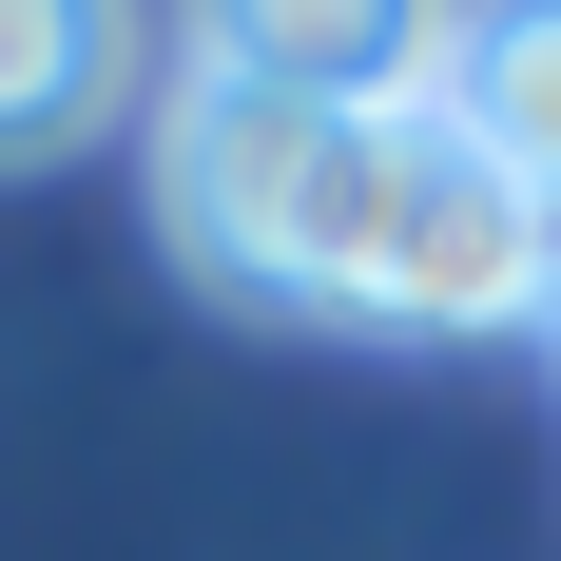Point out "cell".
<instances>
[{"label": "cell", "mask_w": 561, "mask_h": 561, "mask_svg": "<svg viewBox=\"0 0 561 561\" xmlns=\"http://www.w3.org/2000/svg\"><path fill=\"white\" fill-rule=\"evenodd\" d=\"M446 116L561 214V0H504L484 39H446Z\"/></svg>", "instance_id": "4"}, {"label": "cell", "mask_w": 561, "mask_h": 561, "mask_svg": "<svg viewBox=\"0 0 561 561\" xmlns=\"http://www.w3.org/2000/svg\"><path fill=\"white\" fill-rule=\"evenodd\" d=\"M136 98V0H0V174L78 156Z\"/></svg>", "instance_id": "3"}, {"label": "cell", "mask_w": 561, "mask_h": 561, "mask_svg": "<svg viewBox=\"0 0 561 561\" xmlns=\"http://www.w3.org/2000/svg\"><path fill=\"white\" fill-rule=\"evenodd\" d=\"M174 39L214 98H310V116L446 98V0H194Z\"/></svg>", "instance_id": "2"}, {"label": "cell", "mask_w": 561, "mask_h": 561, "mask_svg": "<svg viewBox=\"0 0 561 561\" xmlns=\"http://www.w3.org/2000/svg\"><path fill=\"white\" fill-rule=\"evenodd\" d=\"M156 194H174V232H194L232 290L348 310V330H523L561 290V214L446 98L310 116V98H214V78H174Z\"/></svg>", "instance_id": "1"}, {"label": "cell", "mask_w": 561, "mask_h": 561, "mask_svg": "<svg viewBox=\"0 0 561 561\" xmlns=\"http://www.w3.org/2000/svg\"><path fill=\"white\" fill-rule=\"evenodd\" d=\"M542 310H561V290H542Z\"/></svg>", "instance_id": "5"}]
</instances>
